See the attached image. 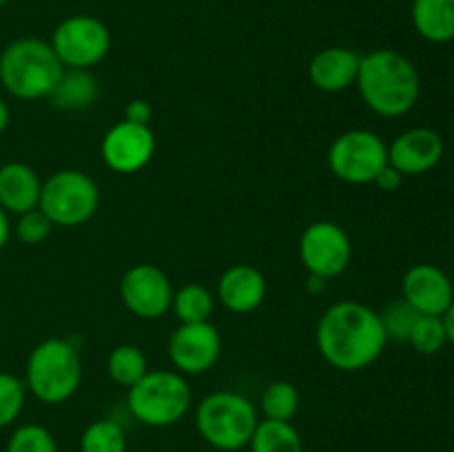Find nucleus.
Returning <instances> with one entry per match:
<instances>
[{
    "instance_id": "31",
    "label": "nucleus",
    "mask_w": 454,
    "mask_h": 452,
    "mask_svg": "<svg viewBox=\"0 0 454 452\" xmlns=\"http://www.w3.org/2000/svg\"><path fill=\"white\" fill-rule=\"evenodd\" d=\"M151 118H153V106L146 100H131L124 106V120L133 124H145L149 127Z\"/></svg>"
},
{
    "instance_id": "33",
    "label": "nucleus",
    "mask_w": 454,
    "mask_h": 452,
    "mask_svg": "<svg viewBox=\"0 0 454 452\" xmlns=\"http://www.w3.org/2000/svg\"><path fill=\"white\" fill-rule=\"evenodd\" d=\"M9 235H12V224H9V213L0 207V251L7 246Z\"/></svg>"
},
{
    "instance_id": "1",
    "label": "nucleus",
    "mask_w": 454,
    "mask_h": 452,
    "mask_svg": "<svg viewBox=\"0 0 454 452\" xmlns=\"http://www.w3.org/2000/svg\"><path fill=\"white\" fill-rule=\"evenodd\" d=\"M317 348L333 368L357 372L372 366L384 353L388 337L380 313L362 301H337L319 317Z\"/></svg>"
},
{
    "instance_id": "4",
    "label": "nucleus",
    "mask_w": 454,
    "mask_h": 452,
    "mask_svg": "<svg viewBox=\"0 0 454 452\" xmlns=\"http://www.w3.org/2000/svg\"><path fill=\"white\" fill-rule=\"evenodd\" d=\"M82 381L80 353L67 339H44L31 350L27 359L25 386L43 403L67 401Z\"/></svg>"
},
{
    "instance_id": "10",
    "label": "nucleus",
    "mask_w": 454,
    "mask_h": 452,
    "mask_svg": "<svg viewBox=\"0 0 454 452\" xmlns=\"http://www.w3.org/2000/svg\"><path fill=\"white\" fill-rule=\"evenodd\" d=\"M300 257L310 277L333 279L348 269L353 244L348 233L335 222H313L301 233Z\"/></svg>"
},
{
    "instance_id": "24",
    "label": "nucleus",
    "mask_w": 454,
    "mask_h": 452,
    "mask_svg": "<svg viewBox=\"0 0 454 452\" xmlns=\"http://www.w3.org/2000/svg\"><path fill=\"white\" fill-rule=\"evenodd\" d=\"M300 410V393L291 381H273L262 394V412L266 419L291 421Z\"/></svg>"
},
{
    "instance_id": "29",
    "label": "nucleus",
    "mask_w": 454,
    "mask_h": 452,
    "mask_svg": "<svg viewBox=\"0 0 454 452\" xmlns=\"http://www.w3.org/2000/svg\"><path fill=\"white\" fill-rule=\"evenodd\" d=\"M380 317L381 323H384V331L388 339L408 341L419 313H417V310L402 297V300L397 301H390V304L381 310Z\"/></svg>"
},
{
    "instance_id": "11",
    "label": "nucleus",
    "mask_w": 454,
    "mask_h": 452,
    "mask_svg": "<svg viewBox=\"0 0 454 452\" xmlns=\"http://www.w3.org/2000/svg\"><path fill=\"white\" fill-rule=\"evenodd\" d=\"M120 297L136 317L158 319L171 308L173 286L158 266L137 264L120 279Z\"/></svg>"
},
{
    "instance_id": "9",
    "label": "nucleus",
    "mask_w": 454,
    "mask_h": 452,
    "mask_svg": "<svg viewBox=\"0 0 454 452\" xmlns=\"http://www.w3.org/2000/svg\"><path fill=\"white\" fill-rule=\"evenodd\" d=\"M49 44L65 69H89L105 60L111 49V34L100 18L78 13L56 27Z\"/></svg>"
},
{
    "instance_id": "5",
    "label": "nucleus",
    "mask_w": 454,
    "mask_h": 452,
    "mask_svg": "<svg viewBox=\"0 0 454 452\" xmlns=\"http://www.w3.org/2000/svg\"><path fill=\"white\" fill-rule=\"evenodd\" d=\"M257 421L260 419L251 399L231 390L211 393L195 410V425L204 441L224 452L242 450L248 446Z\"/></svg>"
},
{
    "instance_id": "8",
    "label": "nucleus",
    "mask_w": 454,
    "mask_h": 452,
    "mask_svg": "<svg viewBox=\"0 0 454 452\" xmlns=\"http://www.w3.org/2000/svg\"><path fill=\"white\" fill-rule=\"evenodd\" d=\"M331 171L348 184H372L388 167V146L377 133L353 129L337 137L328 151Z\"/></svg>"
},
{
    "instance_id": "2",
    "label": "nucleus",
    "mask_w": 454,
    "mask_h": 452,
    "mask_svg": "<svg viewBox=\"0 0 454 452\" xmlns=\"http://www.w3.org/2000/svg\"><path fill=\"white\" fill-rule=\"evenodd\" d=\"M355 84L368 109L381 118L406 115L421 96L419 71L395 49H375L362 56Z\"/></svg>"
},
{
    "instance_id": "28",
    "label": "nucleus",
    "mask_w": 454,
    "mask_h": 452,
    "mask_svg": "<svg viewBox=\"0 0 454 452\" xmlns=\"http://www.w3.org/2000/svg\"><path fill=\"white\" fill-rule=\"evenodd\" d=\"M4 452H58V443L44 425L25 424L13 430Z\"/></svg>"
},
{
    "instance_id": "36",
    "label": "nucleus",
    "mask_w": 454,
    "mask_h": 452,
    "mask_svg": "<svg viewBox=\"0 0 454 452\" xmlns=\"http://www.w3.org/2000/svg\"><path fill=\"white\" fill-rule=\"evenodd\" d=\"M4 3H9V0H0V7H3V4H4Z\"/></svg>"
},
{
    "instance_id": "13",
    "label": "nucleus",
    "mask_w": 454,
    "mask_h": 452,
    "mask_svg": "<svg viewBox=\"0 0 454 452\" xmlns=\"http://www.w3.org/2000/svg\"><path fill=\"white\" fill-rule=\"evenodd\" d=\"M102 160L115 173H137L155 153V136L151 127L122 120L102 137Z\"/></svg>"
},
{
    "instance_id": "3",
    "label": "nucleus",
    "mask_w": 454,
    "mask_h": 452,
    "mask_svg": "<svg viewBox=\"0 0 454 452\" xmlns=\"http://www.w3.org/2000/svg\"><path fill=\"white\" fill-rule=\"evenodd\" d=\"M65 66L47 40L18 38L0 53V84L18 100L49 97Z\"/></svg>"
},
{
    "instance_id": "20",
    "label": "nucleus",
    "mask_w": 454,
    "mask_h": 452,
    "mask_svg": "<svg viewBox=\"0 0 454 452\" xmlns=\"http://www.w3.org/2000/svg\"><path fill=\"white\" fill-rule=\"evenodd\" d=\"M98 91L100 89H98L96 78L89 74V69H65L47 100L56 109H87L96 102Z\"/></svg>"
},
{
    "instance_id": "15",
    "label": "nucleus",
    "mask_w": 454,
    "mask_h": 452,
    "mask_svg": "<svg viewBox=\"0 0 454 452\" xmlns=\"http://www.w3.org/2000/svg\"><path fill=\"white\" fill-rule=\"evenodd\" d=\"M403 300L419 315L442 317L454 301L452 279L434 264H415L406 270L402 282Z\"/></svg>"
},
{
    "instance_id": "25",
    "label": "nucleus",
    "mask_w": 454,
    "mask_h": 452,
    "mask_svg": "<svg viewBox=\"0 0 454 452\" xmlns=\"http://www.w3.org/2000/svg\"><path fill=\"white\" fill-rule=\"evenodd\" d=\"M82 452H127V437L115 421H93L80 439Z\"/></svg>"
},
{
    "instance_id": "32",
    "label": "nucleus",
    "mask_w": 454,
    "mask_h": 452,
    "mask_svg": "<svg viewBox=\"0 0 454 452\" xmlns=\"http://www.w3.org/2000/svg\"><path fill=\"white\" fill-rule=\"evenodd\" d=\"M372 184H377L381 191H386V193H395V191L403 184V175L397 171V168L388 164V167L377 175V180L372 182Z\"/></svg>"
},
{
    "instance_id": "30",
    "label": "nucleus",
    "mask_w": 454,
    "mask_h": 452,
    "mask_svg": "<svg viewBox=\"0 0 454 452\" xmlns=\"http://www.w3.org/2000/svg\"><path fill=\"white\" fill-rule=\"evenodd\" d=\"M51 220H49L40 208H31V211L18 215L16 238L20 239L22 244L34 246V244H43L44 239L49 238V233H51Z\"/></svg>"
},
{
    "instance_id": "34",
    "label": "nucleus",
    "mask_w": 454,
    "mask_h": 452,
    "mask_svg": "<svg viewBox=\"0 0 454 452\" xmlns=\"http://www.w3.org/2000/svg\"><path fill=\"white\" fill-rule=\"evenodd\" d=\"M442 319H443V326H446L448 344L454 346V301L450 306H448V310L442 315Z\"/></svg>"
},
{
    "instance_id": "22",
    "label": "nucleus",
    "mask_w": 454,
    "mask_h": 452,
    "mask_svg": "<svg viewBox=\"0 0 454 452\" xmlns=\"http://www.w3.org/2000/svg\"><path fill=\"white\" fill-rule=\"evenodd\" d=\"M171 308L176 310L182 323L208 322L213 308H215V297L208 288L200 286V284H186L180 291L173 292Z\"/></svg>"
},
{
    "instance_id": "14",
    "label": "nucleus",
    "mask_w": 454,
    "mask_h": 452,
    "mask_svg": "<svg viewBox=\"0 0 454 452\" xmlns=\"http://www.w3.org/2000/svg\"><path fill=\"white\" fill-rule=\"evenodd\" d=\"M442 136L433 129L415 127L399 133L388 146V164L397 168L403 177L406 175H424L433 171L443 158Z\"/></svg>"
},
{
    "instance_id": "37",
    "label": "nucleus",
    "mask_w": 454,
    "mask_h": 452,
    "mask_svg": "<svg viewBox=\"0 0 454 452\" xmlns=\"http://www.w3.org/2000/svg\"><path fill=\"white\" fill-rule=\"evenodd\" d=\"M395 3H406V0H395ZM411 3H412V0H411Z\"/></svg>"
},
{
    "instance_id": "23",
    "label": "nucleus",
    "mask_w": 454,
    "mask_h": 452,
    "mask_svg": "<svg viewBox=\"0 0 454 452\" xmlns=\"http://www.w3.org/2000/svg\"><path fill=\"white\" fill-rule=\"evenodd\" d=\"M146 357L137 346L133 344H120L111 350L109 359H106V370L109 377L118 386L124 388H131L133 384L142 379L146 375Z\"/></svg>"
},
{
    "instance_id": "7",
    "label": "nucleus",
    "mask_w": 454,
    "mask_h": 452,
    "mask_svg": "<svg viewBox=\"0 0 454 452\" xmlns=\"http://www.w3.org/2000/svg\"><path fill=\"white\" fill-rule=\"evenodd\" d=\"M100 204L96 182L82 171H56L40 189L38 208L53 226H80L91 220Z\"/></svg>"
},
{
    "instance_id": "27",
    "label": "nucleus",
    "mask_w": 454,
    "mask_h": 452,
    "mask_svg": "<svg viewBox=\"0 0 454 452\" xmlns=\"http://www.w3.org/2000/svg\"><path fill=\"white\" fill-rule=\"evenodd\" d=\"M27 386L12 372H0V428H7L25 408Z\"/></svg>"
},
{
    "instance_id": "26",
    "label": "nucleus",
    "mask_w": 454,
    "mask_h": 452,
    "mask_svg": "<svg viewBox=\"0 0 454 452\" xmlns=\"http://www.w3.org/2000/svg\"><path fill=\"white\" fill-rule=\"evenodd\" d=\"M408 344L421 355L442 353L443 346L448 344L443 319L439 315H419L408 337Z\"/></svg>"
},
{
    "instance_id": "12",
    "label": "nucleus",
    "mask_w": 454,
    "mask_h": 452,
    "mask_svg": "<svg viewBox=\"0 0 454 452\" xmlns=\"http://www.w3.org/2000/svg\"><path fill=\"white\" fill-rule=\"evenodd\" d=\"M222 337L211 322L182 323L168 341V357L182 375H202L220 359Z\"/></svg>"
},
{
    "instance_id": "18",
    "label": "nucleus",
    "mask_w": 454,
    "mask_h": 452,
    "mask_svg": "<svg viewBox=\"0 0 454 452\" xmlns=\"http://www.w3.org/2000/svg\"><path fill=\"white\" fill-rule=\"evenodd\" d=\"M38 173L22 162H7L0 167V207L13 215L38 208L40 202Z\"/></svg>"
},
{
    "instance_id": "35",
    "label": "nucleus",
    "mask_w": 454,
    "mask_h": 452,
    "mask_svg": "<svg viewBox=\"0 0 454 452\" xmlns=\"http://www.w3.org/2000/svg\"><path fill=\"white\" fill-rule=\"evenodd\" d=\"M7 124H9V106H7V102L0 97V133L7 129Z\"/></svg>"
},
{
    "instance_id": "16",
    "label": "nucleus",
    "mask_w": 454,
    "mask_h": 452,
    "mask_svg": "<svg viewBox=\"0 0 454 452\" xmlns=\"http://www.w3.org/2000/svg\"><path fill=\"white\" fill-rule=\"evenodd\" d=\"M266 297V279L255 266L238 264L224 270L217 282V300L231 313L247 315L260 308Z\"/></svg>"
},
{
    "instance_id": "17",
    "label": "nucleus",
    "mask_w": 454,
    "mask_h": 452,
    "mask_svg": "<svg viewBox=\"0 0 454 452\" xmlns=\"http://www.w3.org/2000/svg\"><path fill=\"white\" fill-rule=\"evenodd\" d=\"M362 56L353 49L346 47H328L322 49L317 56L310 60L309 75L310 82L326 93L346 91L350 84L357 82V71Z\"/></svg>"
},
{
    "instance_id": "6",
    "label": "nucleus",
    "mask_w": 454,
    "mask_h": 452,
    "mask_svg": "<svg viewBox=\"0 0 454 452\" xmlns=\"http://www.w3.org/2000/svg\"><path fill=\"white\" fill-rule=\"evenodd\" d=\"M191 399V386L180 372L153 370L129 388L127 406L140 424L164 428L177 424L189 412Z\"/></svg>"
},
{
    "instance_id": "21",
    "label": "nucleus",
    "mask_w": 454,
    "mask_h": 452,
    "mask_svg": "<svg viewBox=\"0 0 454 452\" xmlns=\"http://www.w3.org/2000/svg\"><path fill=\"white\" fill-rule=\"evenodd\" d=\"M248 446L251 452H304L300 433L291 421H257Z\"/></svg>"
},
{
    "instance_id": "19",
    "label": "nucleus",
    "mask_w": 454,
    "mask_h": 452,
    "mask_svg": "<svg viewBox=\"0 0 454 452\" xmlns=\"http://www.w3.org/2000/svg\"><path fill=\"white\" fill-rule=\"evenodd\" d=\"M412 25L428 43H450L454 40V0H412Z\"/></svg>"
}]
</instances>
